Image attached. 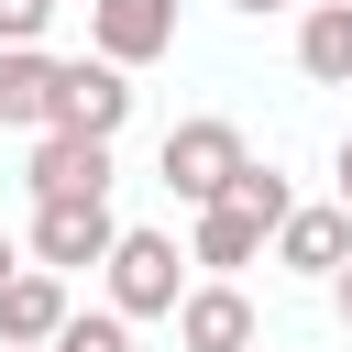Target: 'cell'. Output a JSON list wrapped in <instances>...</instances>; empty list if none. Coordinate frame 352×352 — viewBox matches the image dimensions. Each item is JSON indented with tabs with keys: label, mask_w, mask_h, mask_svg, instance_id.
I'll return each instance as SVG.
<instances>
[{
	"label": "cell",
	"mask_w": 352,
	"mask_h": 352,
	"mask_svg": "<svg viewBox=\"0 0 352 352\" xmlns=\"http://www.w3.org/2000/svg\"><path fill=\"white\" fill-rule=\"evenodd\" d=\"M77 11H88V0H77Z\"/></svg>",
	"instance_id": "21"
},
{
	"label": "cell",
	"mask_w": 352,
	"mask_h": 352,
	"mask_svg": "<svg viewBox=\"0 0 352 352\" xmlns=\"http://www.w3.org/2000/svg\"><path fill=\"white\" fill-rule=\"evenodd\" d=\"M121 121H132V66H110V55H66V77H55V132H99V143H121Z\"/></svg>",
	"instance_id": "4"
},
{
	"label": "cell",
	"mask_w": 352,
	"mask_h": 352,
	"mask_svg": "<svg viewBox=\"0 0 352 352\" xmlns=\"http://www.w3.org/2000/svg\"><path fill=\"white\" fill-rule=\"evenodd\" d=\"M33 264H55V275H77V264H110V242H121V220H110V198H33Z\"/></svg>",
	"instance_id": "3"
},
{
	"label": "cell",
	"mask_w": 352,
	"mask_h": 352,
	"mask_svg": "<svg viewBox=\"0 0 352 352\" xmlns=\"http://www.w3.org/2000/svg\"><path fill=\"white\" fill-rule=\"evenodd\" d=\"M55 11H66V0H0V44H44Z\"/></svg>",
	"instance_id": "15"
},
{
	"label": "cell",
	"mask_w": 352,
	"mask_h": 352,
	"mask_svg": "<svg viewBox=\"0 0 352 352\" xmlns=\"http://www.w3.org/2000/svg\"><path fill=\"white\" fill-rule=\"evenodd\" d=\"M66 319H77V297H66V275H55V264H22V275L0 286V341L44 352V341H55Z\"/></svg>",
	"instance_id": "9"
},
{
	"label": "cell",
	"mask_w": 352,
	"mask_h": 352,
	"mask_svg": "<svg viewBox=\"0 0 352 352\" xmlns=\"http://www.w3.org/2000/svg\"><path fill=\"white\" fill-rule=\"evenodd\" d=\"M0 352H22V341H0Z\"/></svg>",
	"instance_id": "20"
},
{
	"label": "cell",
	"mask_w": 352,
	"mask_h": 352,
	"mask_svg": "<svg viewBox=\"0 0 352 352\" xmlns=\"http://www.w3.org/2000/svg\"><path fill=\"white\" fill-rule=\"evenodd\" d=\"M55 77H66V55L0 44V121H11V132H55Z\"/></svg>",
	"instance_id": "10"
},
{
	"label": "cell",
	"mask_w": 352,
	"mask_h": 352,
	"mask_svg": "<svg viewBox=\"0 0 352 352\" xmlns=\"http://www.w3.org/2000/svg\"><path fill=\"white\" fill-rule=\"evenodd\" d=\"M33 198H110V143L99 132H33Z\"/></svg>",
	"instance_id": "6"
},
{
	"label": "cell",
	"mask_w": 352,
	"mask_h": 352,
	"mask_svg": "<svg viewBox=\"0 0 352 352\" xmlns=\"http://www.w3.org/2000/svg\"><path fill=\"white\" fill-rule=\"evenodd\" d=\"M231 198H242L253 220H286V209H297V187H286L275 165H242V176H231Z\"/></svg>",
	"instance_id": "14"
},
{
	"label": "cell",
	"mask_w": 352,
	"mask_h": 352,
	"mask_svg": "<svg viewBox=\"0 0 352 352\" xmlns=\"http://www.w3.org/2000/svg\"><path fill=\"white\" fill-rule=\"evenodd\" d=\"M88 44L110 66H154L176 44V0H88Z\"/></svg>",
	"instance_id": "8"
},
{
	"label": "cell",
	"mask_w": 352,
	"mask_h": 352,
	"mask_svg": "<svg viewBox=\"0 0 352 352\" xmlns=\"http://www.w3.org/2000/svg\"><path fill=\"white\" fill-rule=\"evenodd\" d=\"M44 352H132V319H121V308H77Z\"/></svg>",
	"instance_id": "13"
},
{
	"label": "cell",
	"mask_w": 352,
	"mask_h": 352,
	"mask_svg": "<svg viewBox=\"0 0 352 352\" xmlns=\"http://www.w3.org/2000/svg\"><path fill=\"white\" fill-rule=\"evenodd\" d=\"M264 330H253V297L231 286V275H209V286H187V308H176V352H253Z\"/></svg>",
	"instance_id": "7"
},
{
	"label": "cell",
	"mask_w": 352,
	"mask_h": 352,
	"mask_svg": "<svg viewBox=\"0 0 352 352\" xmlns=\"http://www.w3.org/2000/svg\"><path fill=\"white\" fill-rule=\"evenodd\" d=\"M11 275H22V242H11V231H0V286H11Z\"/></svg>",
	"instance_id": "17"
},
{
	"label": "cell",
	"mask_w": 352,
	"mask_h": 352,
	"mask_svg": "<svg viewBox=\"0 0 352 352\" xmlns=\"http://www.w3.org/2000/svg\"><path fill=\"white\" fill-rule=\"evenodd\" d=\"M341 209H352V132H341Z\"/></svg>",
	"instance_id": "18"
},
{
	"label": "cell",
	"mask_w": 352,
	"mask_h": 352,
	"mask_svg": "<svg viewBox=\"0 0 352 352\" xmlns=\"http://www.w3.org/2000/svg\"><path fill=\"white\" fill-rule=\"evenodd\" d=\"M330 308H341V330H352V264H341V275H330Z\"/></svg>",
	"instance_id": "16"
},
{
	"label": "cell",
	"mask_w": 352,
	"mask_h": 352,
	"mask_svg": "<svg viewBox=\"0 0 352 352\" xmlns=\"http://www.w3.org/2000/svg\"><path fill=\"white\" fill-rule=\"evenodd\" d=\"M99 275H110V308H121V319H176V308H187V253H176V231H121Z\"/></svg>",
	"instance_id": "2"
},
{
	"label": "cell",
	"mask_w": 352,
	"mask_h": 352,
	"mask_svg": "<svg viewBox=\"0 0 352 352\" xmlns=\"http://www.w3.org/2000/svg\"><path fill=\"white\" fill-rule=\"evenodd\" d=\"M297 66L319 88H352V0H308L297 11Z\"/></svg>",
	"instance_id": "12"
},
{
	"label": "cell",
	"mask_w": 352,
	"mask_h": 352,
	"mask_svg": "<svg viewBox=\"0 0 352 352\" xmlns=\"http://www.w3.org/2000/svg\"><path fill=\"white\" fill-rule=\"evenodd\" d=\"M154 165H165V187H176L187 209H209V198H231V176H242L253 154H242V121H220V110H187V121L165 132V154H154Z\"/></svg>",
	"instance_id": "1"
},
{
	"label": "cell",
	"mask_w": 352,
	"mask_h": 352,
	"mask_svg": "<svg viewBox=\"0 0 352 352\" xmlns=\"http://www.w3.org/2000/svg\"><path fill=\"white\" fill-rule=\"evenodd\" d=\"M275 264H286V275H319V286H330V275L352 264V209H341V198H319V209L297 198V209L275 220Z\"/></svg>",
	"instance_id": "5"
},
{
	"label": "cell",
	"mask_w": 352,
	"mask_h": 352,
	"mask_svg": "<svg viewBox=\"0 0 352 352\" xmlns=\"http://www.w3.org/2000/svg\"><path fill=\"white\" fill-rule=\"evenodd\" d=\"M264 242H275V220H253L242 198H209V209H198V231H187V264H209V275H242Z\"/></svg>",
	"instance_id": "11"
},
{
	"label": "cell",
	"mask_w": 352,
	"mask_h": 352,
	"mask_svg": "<svg viewBox=\"0 0 352 352\" xmlns=\"http://www.w3.org/2000/svg\"><path fill=\"white\" fill-rule=\"evenodd\" d=\"M253 352H264V341H253Z\"/></svg>",
	"instance_id": "22"
},
{
	"label": "cell",
	"mask_w": 352,
	"mask_h": 352,
	"mask_svg": "<svg viewBox=\"0 0 352 352\" xmlns=\"http://www.w3.org/2000/svg\"><path fill=\"white\" fill-rule=\"evenodd\" d=\"M231 11H253V22H264V11H286V0H231Z\"/></svg>",
	"instance_id": "19"
}]
</instances>
